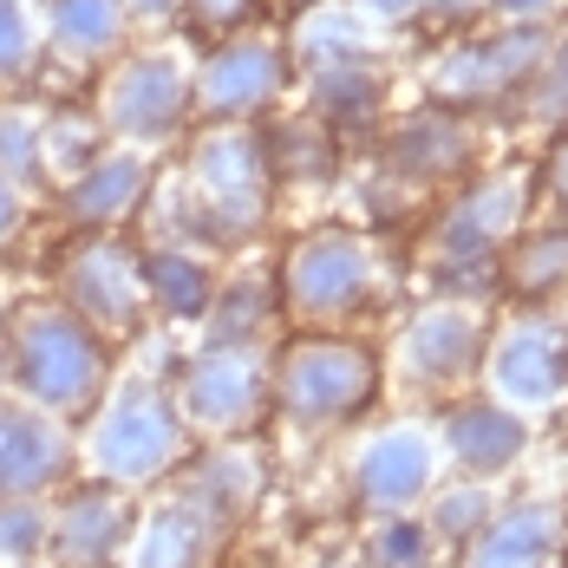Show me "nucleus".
Masks as SVG:
<instances>
[{"label":"nucleus","instance_id":"obj_1","mask_svg":"<svg viewBox=\"0 0 568 568\" xmlns=\"http://www.w3.org/2000/svg\"><path fill=\"white\" fill-rule=\"evenodd\" d=\"M183 452V412L151 386H131L105 405V418L92 425V477L112 484V490H138V484H158Z\"/></svg>","mask_w":568,"mask_h":568},{"label":"nucleus","instance_id":"obj_2","mask_svg":"<svg viewBox=\"0 0 568 568\" xmlns=\"http://www.w3.org/2000/svg\"><path fill=\"white\" fill-rule=\"evenodd\" d=\"M275 398L294 425H341L373 398V359L341 341H307L282 359Z\"/></svg>","mask_w":568,"mask_h":568},{"label":"nucleus","instance_id":"obj_3","mask_svg":"<svg viewBox=\"0 0 568 568\" xmlns=\"http://www.w3.org/2000/svg\"><path fill=\"white\" fill-rule=\"evenodd\" d=\"M20 386L47 412H85L99 393V346L72 321H27L20 327Z\"/></svg>","mask_w":568,"mask_h":568},{"label":"nucleus","instance_id":"obj_4","mask_svg":"<svg viewBox=\"0 0 568 568\" xmlns=\"http://www.w3.org/2000/svg\"><path fill=\"white\" fill-rule=\"evenodd\" d=\"M432 484H438V452H432V438L412 432V425L379 432L366 452L353 457V497H359L366 510H379V516L412 510Z\"/></svg>","mask_w":568,"mask_h":568},{"label":"nucleus","instance_id":"obj_5","mask_svg":"<svg viewBox=\"0 0 568 568\" xmlns=\"http://www.w3.org/2000/svg\"><path fill=\"white\" fill-rule=\"evenodd\" d=\"M124 542H131V504L112 484H85L53 510L47 549L59 568H112L124 556Z\"/></svg>","mask_w":568,"mask_h":568},{"label":"nucleus","instance_id":"obj_6","mask_svg":"<svg viewBox=\"0 0 568 568\" xmlns=\"http://www.w3.org/2000/svg\"><path fill=\"white\" fill-rule=\"evenodd\" d=\"M223 529H229L223 516L203 510V504L183 490V497H171V504H158L151 516L131 523L124 556H131V568H210Z\"/></svg>","mask_w":568,"mask_h":568},{"label":"nucleus","instance_id":"obj_7","mask_svg":"<svg viewBox=\"0 0 568 568\" xmlns=\"http://www.w3.org/2000/svg\"><path fill=\"white\" fill-rule=\"evenodd\" d=\"M262 398H268V379L248 353H203L183 379V418L203 432H242L255 425Z\"/></svg>","mask_w":568,"mask_h":568},{"label":"nucleus","instance_id":"obj_8","mask_svg":"<svg viewBox=\"0 0 568 568\" xmlns=\"http://www.w3.org/2000/svg\"><path fill=\"white\" fill-rule=\"evenodd\" d=\"M366 282H373V255H366L359 242H346V235L307 242V248L294 255V268H287V294H294V307H301L307 321L346 314V307L366 294Z\"/></svg>","mask_w":568,"mask_h":568},{"label":"nucleus","instance_id":"obj_9","mask_svg":"<svg viewBox=\"0 0 568 568\" xmlns=\"http://www.w3.org/2000/svg\"><path fill=\"white\" fill-rule=\"evenodd\" d=\"M65 432L33 405H7L0 412V504L7 497H40L65 477Z\"/></svg>","mask_w":568,"mask_h":568},{"label":"nucleus","instance_id":"obj_10","mask_svg":"<svg viewBox=\"0 0 568 568\" xmlns=\"http://www.w3.org/2000/svg\"><path fill=\"white\" fill-rule=\"evenodd\" d=\"M562 536H568L562 504H510L477 529L464 568H549L562 556Z\"/></svg>","mask_w":568,"mask_h":568},{"label":"nucleus","instance_id":"obj_11","mask_svg":"<svg viewBox=\"0 0 568 568\" xmlns=\"http://www.w3.org/2000/svg\"><path fill=\"white\" fill-rule=\"evenodd\" d=\"M490 386L504 405H556L568 386V346L556 327H510L490 353Z\"/></svg>","mask_w":568,"mask_h":568},{"label":"nucleus","instance_id":"obj_12","mask_svg":"<svg viewBox=\"0 0 568 568\" xmlns=\"http://www.w3.org/2000/svg\"><path fill=\"white\" fill-rule=\"evenodd\" d=\"M523 445H529V425L516 418L510 405H457L452 418H445V452L477 484L504 477L516 457H523Z\"/></svg>","mask_w":568,"mask_h":568},{"label":"nucleus","instance_id":"obj_13","mask_svg":"<svg viewBox=\"0 0 568 568\" xmlns=\"http://www.w3.org/2000/svg\"><path fill=\"white\" fill-rule=\"evenodd\" d=\"M398 366H405L412 386H452V379H464V373L477 366V321H470L464 307L425 314V321L405 334V346H398Z\"/></svg>","mask_w":568,"mask_h":568},{"label":"nucleus","instance_id":"obj_14","mask_svg":"<svg viewBox=\"0 0 568 568\" xmlns=\"http://www.w3.org/2000/svg\"><path fill=\"white\" fill-rule=\"evenodd\" d=\"M255 484H262V464L248 452H216L196 477H190V497L203 504V510H216L223 523L248 510V497H255Z\"/></svg>","mask_w":568,"mask_h":568},{"label":"nucleus","instance_id":"obj_15","mask_svg":"<svg viewBox=\"0 0 568 568\" xmlns=\"http://www.w3.org/2000/svg\"><path fill=\"white\" fill-rule=\"evenodd\" d=\"M497 516V504H490V484H477V477H464V484H452V490H438V504H432V516H425V529H432V542H477V529Z\"/></svg>","mask_w":568,"mask_h":568},{"label":"nucleus","instance_id":"obj_16","mask_svg":"<svg viewBox=\"0 0 568 568\" xmlns=\"http://www.w3.org/2000/svg\"><path fill=\"white\" fill-rule=\"evenodd\" d=\"M262 92H275V53L268 47H235L216 72V85H210V99L223 112H248Z\"/></svg>","mask_w":568,"mask_h":568},{"label":"nucleus","instance_id":"obj_17","mask_svg":"<svg viewBox=\"0 0 568 568\" xmlns=\"http://www.w3.org/2000/svg\"><path fill=\"white\" fill-rule=\"evenodd\" d=\"M366 556H373V568H425V562H432V529H425L412 510L379 516V523H373Z\"/></svg>","mask_w":568,"mask_h":568},{"label":"nucleus","instance_id":"obj_18","mask_svg":"<svg viewBox=\"0 0 568 568\" xmlns=\"http://www.w3.org/2000/svg\"><path fill=\"white\" fill-rule=\"evenodd\" d=\"M47 536H53V510H40L33 497H7L0 504V562H33L47 556Z\"/></svg>","mask_w":568,"mask_h":568},{"label":"nucleus","instance_id":"obj_19","mask_svg":"<svg viewBox=\"0 0 568 568\" xmlns=\"http://www.w3.org/2000/svg\"><path fill=\"white\" fill-rule=\"evenodd\" d=\"M164 301H171L176 314H196V307H203V275L183 268V262H171V268H164Z\"/></svg>","mask_w":568,"mask_h":568},{"label":"nucleus","instance_id":"obj_20","mask_svg":"<svg viewBox=\"0 0 568 568\" xmlns=\"http://www.w3.org/2000/svg\"><path fill=\"white\" fill-rule=\"evenodd\" d=\"M124 196H131V171H105L99 183H92V203H99L92 216H112V210L124 203Z\"/></svg>","mask_w":568,"mask_h":568},{"label":"nucleus","instance_id":"obj_21","mask_svg":"<svg viewBox=\"0 0 568 568\" xmlns=\"http://www.w3.org/2000/svg\"><path fill=\"white\" fill-rule=\"evenodd\" d=\"M235 7H242V0H210V13H216V20H229Z\"/></svg>","mask_w":568,"mask_h":568},{"label":"nucleus","instance_id":"obj_22","mask_svg":"<svg viewBox=\"0 0 568 568\" xmlns=\"http://www.w3.org/2000/svg\"><path fill=\"white\" fill-rule=\"evenodd\" d=\"M497 7H516V13L529 7V13H536V7H549V0H497Z\"/></svg>","mask_w":568,"mask_h":568},{"label":"nucleus","instance_id":"obj_23","mask_svg":"<svg viewBox=\"0 0 568 568\" xmlns=\"http://www.w3.org/2000/svg\"><path fill=\"white\" fill-rule=\"evenodd\" d=\"M556 190L568 196V151H562V164H556Z\"/></svg>","mask_w":568,"mask_h":568},{"label":"nucleus","instance_id":"obj_24","mask_svg":"<svg viewBox=\"0 0 568 568\" xmlns=\"http://www.w3.org/2000/svg\"><path fill=\"white\" fill-rule=\"evenodd\" d=\"M0 223H7V210H0Z\"/></svg>","mask_w":568,"mask_h":568}]
</instances>
